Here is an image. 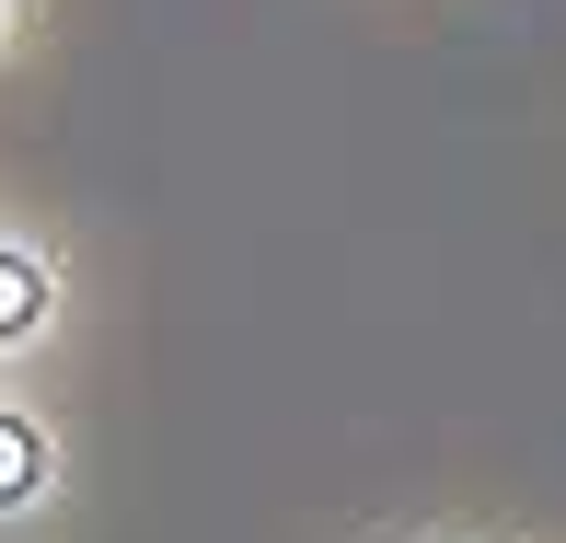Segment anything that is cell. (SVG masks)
I'll list each match as a JSON object with an SVG mask.
<instances>
[{"mask_svg":"<svg viewBox=\"0 0 566 543\" xmlns=\"http://www.w3.org/2000/svg\"><path fill=\"white\" fill-rule=\"evenodd\" d=\"M46 313V278H35V254H0V335H23Z\"/></svg>","mask_w":566,"mask_h":543,"instance_id":"cell-1","label":"cell"},{"mask_svg":"<svg viewBox=\"0 0 566 543\" xmlns=\"http://www.w3.org/2000/svg\"><path fill=\"white\" fill-rule=\"evenodd\" d=\"M35 462H46V451H35V428H23V417H0V509L35 485Z\"/></svg>","mask_w":566,"mask_h":543,"instance_id":"cell-2","label":"cell"}]
</instances>
